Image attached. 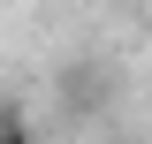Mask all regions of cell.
Listing matches in <instances>:
<instances>
[{"label":"cell","mask_w":152,"mask_h":144,"mask_svg":"<svg viewBox=\"0 0 152 144\" xmlns=\"http://www.w3.org/2000/svg\"><path fill=\"white\" fill-rule=\"evenodd\" d=\"M0 144H38V121L23 99H0Z\"/></svg>","instance_id":"1"}]
</instances>
